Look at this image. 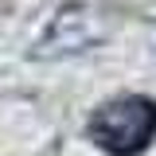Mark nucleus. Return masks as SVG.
<instances>
[{
  "label": "nucleus",
  "mask_w": 156,
  "mask_h": 156,
  "mask_svg": "<svg viewBox=\"0 0 156 156\" xmlns=\"http://www.w3.org/2000/svg\"><path fill=\"white\" fill-rule=\"evenodd\" d=\"M86 136L109 156H140L156 140V101L144 94L109 98L86 121Z\"/></svg>",
  "instance_id": "1"
},
{
  "label": "nucleus",
  "mask_w": 156,
  "mask_h": 156,
  "mask_svg": "<svg viewBox=\"0 0 156 156\" xmlns=\"http://www.w3.org/2000/svg\"><path fill=\"white\" fill-rule=\"evenodd\" d=\"M101 35H105V27L98 23V8L94 4H66V8L51 20V27L43 31V39L35 43V55L39 58L78 55V51L94 47Z\"/></svg>",
  "instance_id": "2"
}]
</instances>
